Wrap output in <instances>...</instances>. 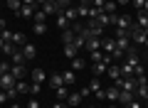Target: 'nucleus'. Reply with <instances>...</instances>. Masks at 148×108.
Instances as JSON below:
<instances>
[{
  "label": "nucleus",
  "mask_w": 148,
  "mask_h": 108,
  "mask_svg": "<svg viewBox=\"0 0 148 108\" xmlns=\"http://www.w3.org/2000/svg\"><path fill=\"white\" fill-rule=\"evenodd\" d=\"M111 108H116V106H114V103H111Z\"/></svg>",
  "instance_id": "nucleus-48"
},
{
  "label": "nucleus",
  "mask_w": 148,
  "mask_h": 108,
  "mask_svg": "<svg viewBox=\"0 0 148 108\" xmlns=\"http://www.w3.org/2000/svg\"><path fill=\"white\" fill-rule=\"evenodd\" d=\"M79 93H82V98H86V96H91V88H89V86H86V88H82V91H79Z\"/></svg>",
  "instance_id": "nucleus-39"
},
{
  "label": "nucleus",
  "mask_w": 148,
  "mask_h": 108,
  "mask_svg": "<svg viewBox=\"0 0 148 108\" xmlns=\"http://www.w3.org/2000/svg\"><path fill=\"white\" fill-rule=\"evenodd\" d=\"M35 3H40V5H45V3H47V0H35Z\"/></svg>",
  "instance_id": "nucleus-45"
},
{
  "label": "nucleus",
  "mask_w": 148,
  "mask_h": 108,
  "mask_svg": "<svg viewBox=\"0 0 148 108\" xmlns=\"http://www.w3.org/2000/svg\"><path fill=\"white\" fill-rule=\"evenodd\" d=\"M8 7L17 15V12H20V7H22V0H8Z\"/></svg>",
  "instance_id": "nucleus-29"
},
{
  "label": "nucleus",
  "mask_w": 148,
  "mask_h": 108,
  "mask_svg": "<svg viewBox=\"0 0 148 108\" xmlns=\"http://www.w3.org/2000/svg\"><path fill=\"white\" fill-rule=\"evenodd\" d=\"M146 108H148V101H146Z\"/></svg>",
  "instance_id": "nucleus-49"
},
{
  "label": "nucleus",
  "mask_w": 148,
  "mask_h": 108,
  "mask_svg": "<svg viewBox=\"0 0 148 108\" xmlns=\"http://www.w3.org/2000/svg\"><path fill=\"white\" fill-rule=\"evenodd\" d=\"M17 17H35V5H22Z\"/></svg>",
  "instance_id": "nucleus-16"
},
{
  "label": "nucleus",
  "mask_w": 148,
  "mask_h": 108,
  "mask_svg": "<svg viewBox=\"0 0 148 108\" xmlns=\"http://www.w3.org/2000/svg\"><path fill=\"white\" fill-rule=\"evenodd\" d=\"M146 71H148V69H146Z\"/></svg>",
  "instance_id": "nucleus-50"
},
{
  "label": "nucleus",
  "mask_w": 148,
  "mask_h": 108,
  "mask_svg": "<svg viewBox=\"0 0 148 108\" xmlns=\"http://www.w3.org/2000/svg\"><path fill=\"white\" fill-rule=\"evenodd\" d=\"M27 108H40V101H37V98H30V103H27Z\"/></svg>",
  "instance_id": "nucleus-37"
},
{
  "label": "nucleus",
  "mask_w": 148,
  "mask_h": 108,
  "mask_svg": "<svg viewBox=\"0 0 148 108\" xmlns=\"http://www.w3.org/2000/svg\"><path fill=\"white\" fill-rule=\"evenodd\" d=\"M10 108H20V106H17V103H12V106H10Z\"/></svg>",
  "instance_id": "nucleus-46"
},
{
  "label": "nucleus",
  "mask_w": 148,
  "mask_h": 108,
  "mask_svg": "<svg viewBox=\"0 0 148 108\" xmlns=\"http://www.w3.org/2000/svg\"><path fill=\"white\" fill-rule=\"evenodd\" d=\"M79 103H82V93H79V91H77V93H69V96H67V106H69V108L79 106Z\"/></svg>",
  "instance_id": "nucleus-14"
},
{
  "label": "nucleus",
  "mask_w": 148,
  "mask_h": 108,
  "mask_svg": "<svg viewBox=\"0 0 148 108\" xmlns=\"http://www.w3.org/2000/svg\"><path fill=\"white\" fill-rule=\"evenodd\" d=\"M138 27L148 30V12H143V10H138Z\"/></svg>",
  "instance_id": "nucleus-24"
},
{
  "label": "nucleus",
  "mask_w": 148,
  "mask_h": 108,
  "mask_svg": "<svg viewBox=\"0 0 148 108\" xmlns=\"http://www.w3.org/2000/svg\"><path fill=\"white\" fill-rule=\"evenodd\" d=\"M119 93H121V88L114 84V86H109V88H104V98H109L111 103H116L119 101Z\"/></svg>",
  "instance_id": "nucleus-8"
},
{
  "label": "nucleus",
  "mask_w": 148,
  "mask_h": 108,
  "mask_svg": "<svg viewBox=\"0 0 148 108\" xmlns=\"http://www.w3.org/2000/svg\"><path fill=\"white\" fill-rule=\"evenodd\" d=\"M77 54H79V49H77V44H64V57L74 59Z\"/></svg>",
  "instance_id": "nucleus-21"
},
{
  "label": "nucleus",
  "mask_w": 148,
  "mask_h": 108,
  "mask_svg": "<svg viewBox=\"0 0 148 108\" xmlns=\"http://www.w3.org/2000/svg\"><path fill=\"white\" fill-rule=\"evenodd\" d=\"M89 54H91V59H94V64H96V62H104V57H106L101 49H94V52H89Z\"/></svg>",
  "instance_id": "nucleus-31"
},
{
  "label": "nucleus",
  "mask_w": 148,
  "mask_h": 108,
  "mask_svg": "<svg viewBox=\"0 0 148 108\" xmlns=\"http://www.w3.org/2000/svg\"><path fill=\"white\" fill-rule=\"evenodd\" d=\"M8 30V25H5V20H3V17H0V35H3V32Z\"/></svg>",
  "instance_id": "nucleus-40"
},
{
  "label": "nucleus",
  "mask_w": 148,
  "mask_h": 108,
  "mask_svg": "<svg viewBox=\"0 0 148 108\" xmlns=\"http://www.w3.org/2000/svg\"><path fill=\"white\" fill-rule=\"evenodd\" d=\"M89 88H91L94 93H96V91H101V81H99V79L94 76V79H91V84H89Z\"/></svg>",
  "instance_id": "nucleus-32"
},
{
  "label": "nucleus",
  "mask_w": 148,
  "mask_h": 108,
  "mask_svg": "<svg viewBox=\"0 0 148 108\" xmlns=\"http://www.w3.org/2000/svg\"><path fill=\"white\" fill-rule=\"evenodd\" d=\"M20 49H22V57H25V62H27V59H35V54H37L35 44H30V42H27L25 47H20Z\"/></svg>",
  "instance_id": "nucleus-10"
},
{
  "label": "nucleus",
  "mask_w": 148,
  "mask_h": 108,
  "mask_svg": "<svg viewBox=\"0 0 148 108\" xmlns=\"http://www.w3.org/2000/svg\"><path fill=\"white\" fill-rule=\"evenodd\" d=\"M143 3H146V0H133V5H136L138 10H143Z\"/></svg>",
  "instance_id": "nucleus-41"
},
{
  "label": "nucleus",
  "mask_w": 148,
  "mask_h": 108,
  "mask_svg": "<svg viewBox=\"0 0 148 108\" xmlns=\"http://www.w3.org/2000/svg\"><path fill=\"white\" fill-rule=\"evenodd\" d=\"M40 86L42 84H30V93H40Z\"/></svg>",
  "instance_id": "nucleus-36"
},
{
  "label": "nucleus",
  "mask_w": 148,
  "mask_h": 108,
  "mask_svg": "<svg viewBox=\"0 0 148 108\" xmlns=\"http://www.w3.org/2000/svg\"><path fill=\"white\" fill-rule=\"evenodd\" d=\"M62 12H64V15H67V20H69V22H74V20H77V17H79V15H77V7H72V5H69L67 10H62Z\"/></svg>",
  "instance_id": "nucleus-27"
},
{
  "label": "nucleus",
  "mask_w": 148,
  "mask_h": 108,
  "mask_svg": "<svg viewBox=\"0 0 148 108\" xmlns=\"http://www.w3.org/2000/svg\"><path fill=\"white\" fill-rule=\"evenodd\" d=\"M136 96H138V98H141V101H143V103H146V101H148V88H146V86H143V84H136Z\"/></svg>",
  "instance_id": "nucleus-20"
},
{
  "label": "nucleus",
  "mask_w": 148,
  "mask_h": 108,
  "mask_svg": "<svg viewBox=\"0 0 148 108\" xmlns=\"http://www.w3.org/2000/svg\"><path fill=\"white\" fill-rule=\"evenodd\" d=\"M32 30H35V35H45V32H47V22H35Z\"/></svg>",
  "instance_id": "nucleus-30"
},
{
  "label": "nucleus",
  "mask_w": 148,
  "mask_h": 108,
  "mask_svg": "<svg viewBox=\"0 0 148 108\" xmlns=\"http://www.w3.org/2000/svg\"><path fill=\"white\" fill-rule=\"evenodd\" d=\"M74 39H77V35H74V30H72V27L62 32V42H64V44H74Z\"/></svg>",
  "instance_id": "nucleus-15"
},
{
  "label": "nucleus",
  "mask_w": 148,
  "mask_h": 108,
  "mask_svg": "<svg viewBox=\"0 0 148 108\" xmlns=\"http://www.w3.org/2000/svg\"><path fill=\"white\" fill-rule=\"evenodd\" d=\"M133 98H136V93H131V91H121L119 93V103H121V106H128Z\"/></svg>",
  "instance_id": "nucleus-11"
},
{
  "label": "nucleus",
  "mask_w": 148,
  "mask_h": 108,
  "mask_svg": "<svg viewBox=\"0 0 148 108\" xmlns=\"http://www.w3.org/2000/svg\"><path fill=\"white\" fill-rule=\"evenodd\" d=\"M49 86H52V88L64 86V79H62V74H52V76H49Z\"/></svg>",
  "instance_id": "nucleus-18"
},
{
  "label": "nucleus",
  "mask_w": 148,
  "mask_h": 108,
  "mask_svg": "<svg viewBox=\"0 0 148 108\" xmlns=\"http://www.w3.org/2000/svg\"><path fill=\"white\" fill-rule=\"evenodd\" d=\"M54 108H69L67 103H54Z\"/></svg>",
  "instance_id": "nucleus-43"
},
{
  "label": "nucleus",
  "mask_w": 148,
  "mask_h": 108,
  "mask_svg": "<svg viewBox=\"0 0 148 108\" xmlns=\"http://www.w3.org/2000/svg\"><path fill=\"white\" fill-rule=\"evenodd\" d=\"M0 52H3V49H0Z\"/></svg>",
  "instance_id": "nucleus-51"
},
{
  "label": "nucleus",
  "mask_w": 148,
  "mask_h": 108,
  "mask_svg": "<svg viewBox=\"0 0 148 108\" xmlns=\"http://www.w3.org/2000/svg\"><path fill=\"white\" fill-rule=\"evenodd\" d=\"M54 96H57L59 101H67V96H69V86H59V88H54Z\"/></svg>",
  "instance_id": "nucleus-23"
},
{
  "label": "nucleus",
  "mask_w": 148,
  "mask_h": 108,
  "mask_svg": "<svg viewBox=\"0 0 148 108\" xmlns=\"http://www.w3.org/2000/svg\"><path fill=\"white\" fill-rule=\"evenodd\" d=\"M94 20H96V25H101V27L106 30V27H111L114 22H116V15H109V12H101V15H96Z\"/></svg>",
  "instance_id": "nucleus-2"
},
{
  "label": "nucleus",
  "mask_w": 148,
  "mask_h": 108,
  "mask_svg": "<svg viewBox=\"0 0 148 108\" xmlns=\"http://www.w3.org/2000/svg\"><path fill=\"white\" fill-rule=\"evenodd\" d=\"M15 91H17V93H30V84H25V81L20 79V81H15Z\"/></svg>",
  "instance_id": "nucleus-26"
},
{
  "label": "nucleus",
  "mask_w": 148,
  "mask_h": 108,
  "mask_svg": "<svg viewBox=\"0 0 148 108\" xmlns=\"http://www.w3.org/2000/svg\"><path fill=\"white\" fill-rule=\"evenodd\" d=\"M146 47H148V37H146Z\"/></svg>",
  "instance_id": "nucleus-47"
},
{
  "label": "nucleus",
  "mask_w": 148,
  "mask_h": 108,
  "mask_svg": "<svg viewBox=\"0 0 148 108\" xmlns=\"http://www.w3.org/2000/svg\"><path fill=\"white\" fill-rule=\"evenodd\" d=\"M12 44H15V47H25L27 44L25 35H22V32H12Z\"/></svg>",
  "instance_id": "nucleus-17"
},
{
  "label": "nucleus",
  "mask_w": 148,
  "mask_h": 108,
  "mask_svg": "<svg viewBox=\"0 0 148 108\" xmlns=\"http://www.w3.org/2000/svg\"><path fill=\"white\" fill-rule=\"evenodd\" d=\"M116 49L123 52V57H126V52L131 49V37L128 35H116Z\"/></svg>",
  "instance_id": "nucleus-1"
},
{
  "label": "nucleus",
  "mask_w": 148,
  "mask_h": 108,
  "mask_svg": "<svg viewBox=\"0 0 148 108\" xmlns=\"http://www.w3.org/2000/svg\"><path fill=\"white\" fill-rule=\"evenodd\" d=\"M143 12H148V0H146V3H143Z\"/></svg>",
  "instance_id": "nucleus-44"
},
{
  "label": "nucleus",
  "mask_w": 148,
  "mask_h": 108,
  "mask_svg": "<svg viewBox=\"0 0 148 108\" xmlns=\"http://www.w3.org/2000/svg\"><path fill=\"white\" fill-rule=\"evenodd\" d=\"M123 108H143V101H136V98H133V101L128 103V106H123Z\"/></svg>",
  "instance_id": "nucleus-34"
},
{
  "label": "nucleus",
  "mask_w": 148,
  "mask_h": 108,
  "mask_svg": "<svg viewBox=\"0 0 148 108\" xmlns=\"http://www.w3.org/2000/svg\"><path fill=\"white\" fill-rule=\"evenodd\" d=\"M10 64H5V62H3V64H0V76H3V74H10Z\"/></svg>",
  "instance_id": "nucleus-35"
},
{
  "label": "nucleus",
  "mask_w": 148,
  "mask_h": 108,
  "mask_svg": "<svg viewBox=\"0 0 148 108\" xmlns=\"http://www.w3.org/2000/svg\"><path fill=\"white\" fill-rule=\"evenodd\" d=\"M10 62H12V64H25V57H22V49H17V47H15V52L10 54Z\"/></svg>",
  "instance_id": "nucleus-19"
},
{
  "label": "nucleus",
  "mask_w": 148,
  "mask_h": 108,
  "mask_svg": "<svg viewBox=\"0 0 148 108\" xmlns=\"http://www.w3.org/2000/svg\"><path fill=\"white\" fill-rule=\"evenodd\" d=\"M74 76H77V74H74L72 69H69V71H62V79H64V86H72V84H74Z\"/></svg>",
  "instance_id": "nucleus-25"
},
{
  "label": "nucleus",
  "mask_w": 148,
  "mask_h": 108,
  "mask_svg": "<svg viewBox=\"0 0 148 108\" xmlns=\"http://www.w3.org/2000/svg\"><path fill=\"white\" fill-rule=\"evenodd\" d=\"M101 52H104V54H114V52H116V39L101 37Z\"/></svg>",
  "instance_id": "nucleus-4"
},
{
  "label": "nucleus",
  "mask_w": 148,
  "mask_h": 108,
  "mask_svg": "<svg viewBox=\"0 0 148 108\" xmlns=\"http://www.w3.org/2000/svg\"><path fill=\"white\" fill-rule=\"evenodd\" d=\"M106 76H109L111 81H119V79H121V67H116V64H109V69H106Z\"/></svg>",
  "instance_id": "nucleus-9"
},
{
  "label": "nucleus",
  "mask_w": 148,
  "mask_h": 108,
  "mask_svg": "<svg viewBox=\"0 0 148 108\" xmlns=\"http://www.w3.org/2000/svg\"><path fill=\"white\" fill-rule=\"evenodd\" d=\"M116 3H114V0H106V3H104V12H109V15H114V12H116Z\"/></svg>",
  "instance_id": "nucleus-28"
},
{
  "label": "nucleus",
  "mask_w": 148,
  "mask_h": 108,
  "mask_svg": "<svg viewBox=\"0 0 148 108\" xmlns=\"http://www.w3.org/2000/svg\"><path fill=\"white\" fill-rule=\"evenodd\" d=\"M84 67H86V62H84L82 57H74V59H72V71H82Z\"/></svg>",
  "instance_id": "nucleus-22"
},
{
  "label": "nucleus",
  "mask_w": 148,
  "mask_h": 108,
  "mask_svg": "<svg viewBox=\"0 0 148 108\" xmlns=\"http://www.w3.org/2000/svg\"><path fill=\"white\" fill-rule=\"evenodd\" d=\"M114 3H116V5H128L131 0H114Z\"/></svg>",
  "instance_id": "nucleus-42"
},
{
  "label": "nucleus",
  "mask_w": 148,
  "mask_h": 108,
  "mask_svg": "<svg viewBox=\"0 0 148 108\" xmlns=\"http://www.w3.org/2000/svg\"><path fill=\"white\" fill-rule=\"evenodd\" d=\"M10 74L15 76V81H20V79H25V76H27L30 71H27V67H25V64H12Z\"/></svg>",
  "instance_id": "nucleus-6"
},
{
  "label": "nucleus",
  "mask_w": 148,
  "mask_h": 108,
  "mask_svg": "<svg viewBox=\"0 0 148 108\" xmlns=\"http://www.w3.org/2000/svg\"><path fill=\"white\" fill-rule=\"evenodd\" d=\"M42 12H45V15H59L62 7L57 5V0H47V3L42 5Z\"/></svg>",
  "instance_id": "nucleus-5"
},
{
  "label": "nucleus",
  "mask_w": 148,
  "mask_h": 108,
  "mask_svg": "<svg viewBox=\"0 0 148 108\" xmlns=\"http://www.w3.org/2000/svg\"><path fill=\"white\" fill-rule=\"evenodd\" d=\"M57 27H59V30H62V32L72 27V22L67 20V15H64V12H59V15H57Z\"/></svg>",
  "instance_id": "nucleus-12"
},
{
  "label": "nucleus",
  "mask_w": 148,
  "mask_h": 108,
  "mask_svg": "<svg viewBox=\"0 0 148 108\" xmlns=\"http://www.w3.org/2000/svg\"><path fill=\"white\" fill-rule=\"evenodd\" d=\"M8 98H10V96H8V91H0V106H3V103H5Z\"/></svg>",
  "instance_id": "nucleus-38"
},
{
  "label": "nucleus",
  "mask_w": 148,
  "mask_h": 108,
  "mask_svg": "<svg viewBox=\"0 0 148 108\" xmlns=\"http://www.w3.org/2000/svg\"><path fill=\"white\" fill-rule=\"evenodd\" d=\"M30 74H32V84H42L45 79H47V74H45L42 69H32Z\"/></svg>",
  "instance_id": "nucleus-13"
},
{
  "label": "nucleus",
  "mask_w": 148,
  "mask_h": 108,
  "mask_svg": "<svg viewBox=\"0 0 148 108\" xmlns=\"http://www.w3.org/2000/svg\"><path fill=\"white\" fill-rule=\"evenodd\" d=\"M0 88H3V91L15 88V76H12V74H3V76H0Z\"/></svg>",
  "instance_id": "nucleus-7"
},
{
  "label": "nucleus",
  "mask_w": 148,
  "mask_h": 108,
  "mask_svg": "<svg viewBox=\"0 0 148 108\" xmlns=\"http://www.w3.org/2000/svg\"><path fill=\"white\" fill-rule=\"evenodd\" d=\"M146 30H141L138 25H133V30H131V39L136 42V44H146Z\"/></svg>",
  "instance_id": "nucleus-3"
},
{
  "label": "nucleus",
  "mask_w": 148,
  "mask_h": 108,
  "mask_svg": "<svg viewBox=\"0 0 148 108\" xmlns=\"http://www.w3.org/2000/svg\"><path fill=\"white\" fill-rule=\"evenodd\" d=\"M45 20H47V15L42 10H35V22H45Z\"/></svg>",
  "instance_id": "nucleus-33"
}]
</instances>
